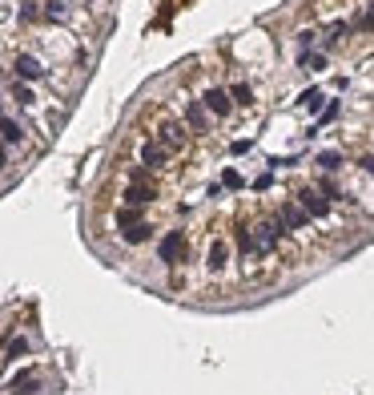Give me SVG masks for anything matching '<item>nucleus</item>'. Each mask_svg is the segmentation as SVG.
<instances>
[{"instance_id": "1", "label": "nucleus", "mask_w": 374, "mask_h": 395, "mask_svg": "<svg viewBox=\"0 0 374 395\" xmlns=\"http://www.w3.org/2000/svg\"><path fill=\"white\" fill-rule=\"evenodd\" d=\"M157 258H161V266H173L185 263L189 258V238H185V230H165L161 242H157Z\"/></svg>"}, {"instance_id": "2", "label": "nucleus", "mask_w": 374, "mask_h": 395, "mask_svg": "<svg viewBox=\"0 0 374 395\" xmlns=\"http://www.w3.org/2000/svg\"><path fill=\"white\" fill-rule=\"evenodd\" d=\"M157 146H165L169 153L185 149V125H181V121H173V117H165L161 125H157Z\"/></svg>"}, {"instance_id": "3", "label": "nucleus", "mask_w": 374, "mask_h": 395, "mask_svg": "<svg viewBox=\"0 0 374 395\" xmlns=\"http://www.w3.org/2000/svg\"><path fill=\"white\" fill-rule=\"evenodd\" d=\"M298 206L306 210V218H330V210H334V202H326V198H318V190H314V186L298 194Z\"/></svg>"}, {"instance_id": "4", "label": "nucleus", "mask_w": 374, "mask_h": 395, "mask_svg": "<svg viewBox=\"0 0 374 395\" xmlns=\"http://www.w3.org/2000/svg\"><path fill=\"white\" fill-rule=\"evenodd\" d=\"M278 218H282V226H286V230H310V218H306V210H302V206H298V202H282V206H278Z\"/></svg>"}, {"instance_id": "5", "label": "nucleus", "mask_w": 374, "mask_h": 395, "mask_svg": "<svg viewBox=\"0 0 374 395\" xmlns=\"http://www.w3.org/2000/svg\"><path fill=\"white\" fill-rule=\"evenodd\" d=\"M226 263H229V242L226 238H213L210 247H206V270H210V275H222Z\"/></svg>"}, {"instance_id": "6", "label": "nucleus", "mask_w": 374, "mask_h": 395, "mask_svg": "<svg viewBox=\"0 0 374 395\" xmlns=\"http://www.w3.org/2000/svg\"><path fill=\"white\" fill-rule=\"evenodd\" d=\"M137 158H141V165H145V169H165L173 153H169L165 146H157V141H141V153H137Z\"/></svg>"}, {"instance_id": "7", "label": "nucleus", "mask_w": 374, "mask_h": 395, "mask_svg": "<svg viewBox=\"0 0 374 395\" xmlns=\"http://www.w3.org/2000/svg\"><path fill=\"white\" fill-rule=\"evenodd\" d=\"M125 206H137V210H145V206H153V202H157V186H153V181H149V186H125Z\"/></svg>"}, {"instance_id": "8", "label": "nucleus", "mask_w": 374, "mask_h": 395, "mask_svg": "<svg viewBox=\"0 0 374 395\" xmlns=\"http://www.w3.org/2000/svg\"><path fill=\"white\" fill-rule=\"evenodd\" d=\"M153 238H157V230H153V222H133V226H125V230H121V242H125V247H145V242H153Z\"/></svg>"}, {"instance_id": "9", "label": "nucleus", "mask_w": 374, "mask_h": 395, "mask_svg": "<svg viewBox=\"0 0 374 395\" xmlns=\"http://www.w3.org/2000/svg\"><path fill=\"white\" fill-rule=\"evenodd\" d=\"M201 109H210L213 117H229V113H233V101H229L226 89H206V97H201Z\"/></svg>"}, {"instance_id": "10", "label": "nucleus", "mask_w": 374, "mask_h": 395, "mask_svg": "<svg viewBox=\"0 0 374 395\" xmlns=\"http://www.w3.org/2000/svg\"><path fill=\"white\" fill-rule=\"evenodd\" d=\"M17 77H20V81H36V77H45V69H41L36 57L20 53V57H17Z\"/></svg>"}, {"instance_id": "11", "label": "nucleus", "mask_w": 374, "mask_h": 395, "mask_svg": "<svg viewBox=\"0 0 374 395\" xmlns=\"http://www.w3.org/2000/svg\"><path fill=\"white\" fill-rule=\"evenodd\" d=\"M185 121H189V130L194 133L210 130V117H206V109H201V101H189V105H185Z\"/></svg>"}, {"instance_id": "12", "label": "nucleus", "mask_w": 374, "mask_h": 395, "mask_svg": "<svg viewBox=\"0 0 374 395\" xmlns=\"http://www.w3.org/2000/svg\"><path fill=\"white\" fill-rule=\"evenodd\" d=\"M233 242H238V250H242V258L258 254V247H254V230H245V226H238V230H233Z\"/></svg>"}, {"instance_id": "13", "label": "nucleus", "mask_w": 374, "mask_h": 395, "mask_svg": "<svg viewBox=\"0 0 374 395\" xmlns=\"http://www.w3.org/2000/svg\"><path fill=\"white\" fill-rule=\"evenodd\" d=\"M314 190H322L326 202H342V198H346V194H342V186L334 178H318V181H314Z\"/></svg>"}, {"instance_id": "14", "label": "nucleus", "mask_w": 374, "mask_h": 395, "mask_svg": "<svg viewBox=\"0 0 374 395\" xmlns=\"http://www.w3.org/2000/svg\"><path fill=\"white\" fill-rule=\"evenodd\" d=\"M298 105H302L306 113H322V89H306V93L298 97Z\"/></svg>"}, {"instance_id": "15", "label": "nucleus", "mask_w": 374, "mask_h": 395, "mask_svg": "<svg viewBox=\"0 0 374 395\" xmlns=\"http://www.w3.org/2000/svg\"><path fill=\"white\" fill-rule=\"evenodd\" d=\"M222 190H245V178L233 169V165H226V169H222Z\"/></svg>"}, {"instance_id": "16", "label": "nucleus", "mask_w": 374, "mask_h": 395, "mask_svg": "<svg viewBox=\"0 0 374 395\" xmlns=\"http://www.w3.org/2000/svg\"><path fill=\"white\" fill-rule=\"evenodd\" d=\"M0 137H4L8 146H17V141L24 137V133H20V125H17V121H8V117H0Z\"/></svg>"}, {"instance_id": "17", "label": "nucleus", "mask_w": 374, "mask_h": 395, "mask_svg": "<svg viewBox=\"0 0 374 395\" xmlns=\"http://www.w3.org/2000/svg\"><path fill=\"white\" fill-rule=\"evenodd\" d=\"M229 101L250 109V105H254V89H250V85H233V89H229Z\"/></svg>"}, {"instance_id": "18", "label": "nucleus", "mask_w": 374, "mask_h": 395, "mask_svg": "<svg viewBox=\"0 0 374 395\" xmlns=\"http://www.w3.org/2000/svg\"><path fill=\"white\" fill-rule=\"evenodd\" d=\"M314 162L322 165V169H338V165H342V153H334V149H326V153H318Z\"/></svg>"}, {"instance_id": "19", "label": "nucleus", "mask_w": 374, "mask_h": 395, "mask_svg": "<svg viewBox=\"0 0 374 395\" xmlns=\"http://www.w3.org/2000/svg\"><path fill=\"white\" fill-rule=\"evenodd\" d=\"M298 65H302V69H322L326 57H322V53H302V57H298Z\"/></svg>"}, {"instance_id": "20", "label": "nucleus", "mask_w": 374, "mask_h": 395, "mask_svg": "<svg viewBox=\"0 0 374 395\" xmlns=\"http://www.w3.org/2000/svg\"><path fill=\"white\" fill-rule=\"evenodd\" d=\"M13 97H17L20 105H33V101H36V97H33V89H29V85H20V81L13 85Z\"/></svg>"}, {"instance_id": "21", "label": "nucleus", "mask_w": 374, "mask_h": 395, "mask_svg": "<svg viewBox=\"0 0 374 395\" xmlns=\"http://www.w3.org/2000/svg\"><path fill=\"white\" fill-rule=\"evenodd\" d=\"M334 117H338V105H334V101H330V105H326L322 113H318V121H322V125H330V121H334Z\"/></svg>"}, {"instance_id": "22", "label": "nucleus", "mask_w": 374, "mask_h": 395, "mask_svg": "<svg viewBox=\"0 0 374 395\" xmlns=\"http://www.w3.org/2000/svg\"><path fill=\"white\" fill-rule=\"evenodd\" d=\"M229 153H233V158H242V153H250V141H229Z\"/></svg>"}, {"instance_id": "23", "label": "nucleus", "mask_w": 374, "mask_h": 395, "mask_svg": "<svg viewBox=\"0 0 374 395\" xmlns=\"http://www.w3.org/2000/svg\"><path fill=\"white\" fill-rule=\"evenodd\" d=\"M358 165H362V169L374 178V153H362V158H358Z\"/></svg>"}, {"instance_id": "24", "label": "nucleus", "mask_w": 374, "mask_h": 395, "mask_svg": "<svg viewBox=\"0 0 374 395\" xmlns=\"http://www.w3.org/2000/svg\"><path fill=\"white\" fill-rule=\"evenodd\" d=\"M270 186H274V174H261V178L254 181V190H270Z\"/></svg>"}, {"instance_id": "25", "label": "nucleus", "mask_w": 374, "mask_h": 395, "mask_svg": "<svg viewBox=\"0 0 374 395\" xmlns=\"http://www.w3.org/2000/svg\"><path fill=\"white\" fill-rule=\"evenodd\" d=\"M4 162H8V158H4V146H0V169H4Z\"/></svg>"}]
</instances>
